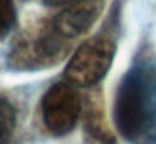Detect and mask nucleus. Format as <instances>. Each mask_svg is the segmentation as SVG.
<instances>
[{"instance_id": "1", "label": "nucleus", "mask_w": 156, "mask_h": 144, "mask_svg": "<svg viewBox=\"0 0 156 144\" xmlns=\"http://www.w3.org/2000/svg\"><path fill=\"white\" fill-rule=\"evenodd\" d=\"M116 127L134 144L156 141V76L149 69H133L119 84L114 100Z\"/></svg>"}, {"instance_id": "2", "label": "nucleus", "mask_w": 156, "mask_h": 144, "mask_svg": "<svg viewBox=\"0 0 156 144\" xmlns=\"http://www.w3.org/2000/svg\"><path fill=\"white\" fill-rule=\"evenodd\" d=\"M116 45L106 37L89 39L76 50L74 57L66 67V77L76 86L98 84L112 64Z\"/></svg>"}, {"instance_id": "3", "label": "nucleus", "mask_w": 156, "mask_h": 144, "mask_svg": "<svg viewBox=\"0 0 156 144\" xmlns=\"http://www.w3.org/2000/svg\"><path fill=\"white\" fill-rule=\"evenodd\" d=\"M81 109L79 96L71 86L55 84L45 94L42 111L44 124L52 134H67L76 126Z\"/></svg>"}, {"instance_id": "4", "label": "nucleus", "mask_w": 156, "mask_h": 144, "mask_svg": "<svg viewBox=\"0 0 156 144\" xmlns=\"http://www.w3.org/2000/svg\"><path fill=\"white\" fill-rule=\"evenodd\" d=\"M102 10V0H71L57 15L54 29L62 37H76L87 32Z\"/></svg>"}, {"instance_id": "5", "label": "nucleus", "mask_w": 156, "mask_h": 144, "mask_svg": "<svg viewBox=\"0 0 156 144\" xmlns=\"http://www.w3.org/2000/svg\"><path fill=\"white\" fill-rule=\"evenodd\" d=\"M14 127H15L14 107H12L5 99H0V144L10 142Z\"/></svg>"}, {"instance_id": "6", "label": "nucleus", "mask_w": 156, "mask_h": 144, "mask_svg": "<svg viewBox=\"0 0 156 144\" xmlns=\"http://www.w3.org/2000/svg\"><path fill=\"white\" fill-rule=\"evenodd\" d=\"M15 23V9L12 0H0V29L7 32Z\"/></svg>"}, {"instance_id": "7", "label": "nucleus", "mask_w": 156, "mask_h": 144, "mask_svg": "<svg viewBox=\"0 0 156 144\" xmlns=\"http://www.w3.org/2000/svg\"><path fill=\"white\" fill-rule=\"evenodd\" d=\"M71 0H44V3L47 5H61V3H69Z\"/></svg>"}, {"instance_id": "8", "label": "nucleus", "mask_w": 156, "mask_h": 144, "mask_svg": "<svg viewBox=\"0 0 156 144\" xmlns=\"http://www.w3.org/2000/svg\"><path fill=\"white\" fill-rule=\"evenodd\" d=\"M2 33H5V32H4V30H2V29H0V35H2Z\"/></svg>"}]
</instances>
